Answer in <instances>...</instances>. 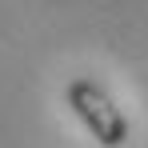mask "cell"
Segmentation results:
<instances>
[{"label":"cell","instance_id":"obj_1","mask_svg":"<svg viewBox=\"0 0 148 148\" xmlns=\"http://www.w3.org/2000/svg\"><path fill=\"white\" fill-rule=\"evenodd\" d=\"M64 104L72 108V116L84 124V132L96 140L100 148H124L128 144V116L120 112V104L112 100V92L92 80V76H76L64 88Z\"/></svg>","mask_w":148,"mask_h":148}]
</instances>
